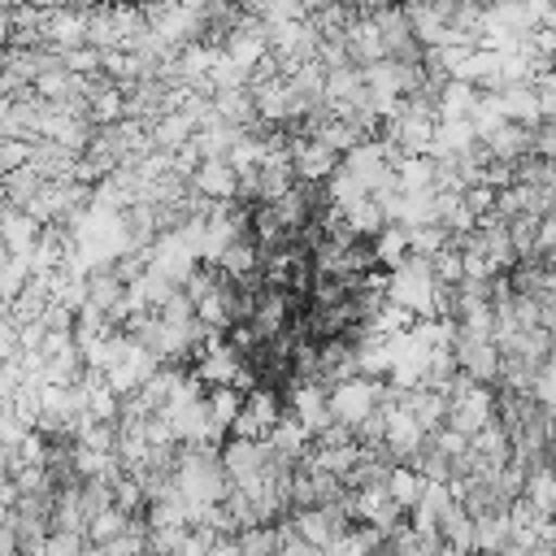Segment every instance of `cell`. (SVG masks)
Returning a JSON list of instances; mask_svg holds the SVG:
<instances>
[{
    "mask_svg": "<svg viewBox=\"0 0 556 556\" xmlns=\"http://www.w3.org/2000/svg\"><path fill=\"white\" fill-rule=\"evenodd\" d=\"M426 486H430V482H426V478H421L417 469H408V465H400V469L391 473V482H387V491H391V500H395V504H400V508H404L408 517L417 513V504H421V495H426Z\"/></svg>",
    "mask_w": 556,
    "mask_h": 556,
    "instance_id": "6da1fadb",
    "label": "cell"
},
{
    "mask_svg": "<svg viewBox=\"0 0 556 556\" xmlns=\"http://www.w3.org/2000/svg\"><path fill=\"white\" fill-rule=\"evenodd\" d=\"M35 161V143L30 139H0V169L4 174H17Z\"/></svg>",
    "mask_w": 556,
    "mask_h": 556,
    "instance_id": "7a4b0ae2",
    "label": "cell"
},
{
    "mask_svg": "<svg viewBox=\"0 0 556 556\" xmlns=\"http://www.w3.org/2000/svg\"><path fill=\"white\" fill-rule=\"evenodd\" d=\"M534 156L556 165V122H552V117H543V122L534 126Z\"/></svg>",
    "mask_w": 556,
    "mask_h": 556,
    "instance_id": "3957f363",
    "label": "cell"
}]
</instances>
